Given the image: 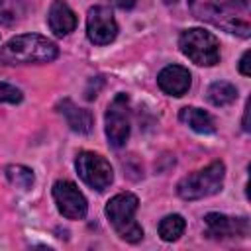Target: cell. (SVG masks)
<instances>
[{"label": "cell", "instance_id": "4", "mask_svg": "<svg viewBox=\"0 0 251 251\" xmlns=\"http://www.w3.org/2000/svg\"><path fill=\"white\" fill-rule=\"evenodd\" d=\"M226 176V167L222 161H214L208 167L194 171L178 180L176 194L184 200H200L206 196H212L222 190Z\"/></svg>", "mask_w": 251, "mask_h": 251}, {"label": "cell", "instance_id": "22", "mask_svg": "<svg viewBox=\"0 0 251 251\" xmlns=\"http://www.w3.org/2000/svg\"><path fill=\"white\" fill-rule=\"evenodd\" d=\"M247 118H249V104L245 106V114H243V129L249 131V124H247Z\"/></svg>", "mask_w": 251, "mask_h": 251}, {"label": "cell", "instance_id": "15", "mask_svg": "<svg viewBox=\"0 0 251 251\" xmlns=\"http://www.w3.org/2000/svg\"><path fill=\"white\" fill-rule=\"evenodd\" d=\"M235 98H237V88L231 82L216 80L208 86V100L214 106H227V104L235 102Z\"/></svg>", "mask_w": 251, "mask_h": 251}, {"label": "cell", "instance_id": "3", "mask_svg": "<svg viewBox=\"0 0 251 251\" xmlns=\"http://www.w3.org/2000/svg\"><path fill=\"white\" fill-rule=\"evenodd\" d=\"M137 206H139V200L135 194L120 192L114 198H110L104 208L106 218L110 220L112 227L127 243H137L143 239V227L135 222Z\"/></svg>", "mask_w": 251, "mask_h": 251}, {"label": "cell", "instance_id": "13", "mask_svg": "<svg viewBox=\"0 0 251 251\" xmlns=\"http://www.w3.org/2000/svg\"><path fill=\"white\" fill-rule=\"evenodd\" d=\"M57 110L63 114V118L67 120L69 127L73 131H76V133H90L92 131V126H94L92 114L88 110H84V108H78L73 100L63 98L57 104Z\"/></svg>", "mask_w": 251, "mask_h": 251}, {"label": "cell", "instance_id": "6", "mask_svg": "<svg viewBox=\"0 0 251 251\" xmlns=\"http://www.w3.org/2000/svg\"><path fill=\"white\" fill-rule=\"evenodd\" d=\"M75 167H76V173L82 178V182L98 192L106 190L114 180L112 165L102 155H98L94 151H80L76 155Z\"/></svg>", "mask_w": 251, "mask_h": 251}, {"label": "cell", "instance_id": "18", "mask_svg": "<svg viewBox=\"0 0 251 251\" xmlns=\"http://www.w3.org/2000/svg\"><path fill=\"white\" fill-rule=\"evenodd\" d=\"M24 94L20 88L8 84V82H0V102H10V104H18L22 102Z\"/></svg>", "mask_w": 251, "mask_h": 251}, {"label": "cell", "instance_id": "10", "mask_svg": "<svg viewBox=\"0 0 251 251\" xmlns=\"http://www.w3.org/2000/svg\"><path fill=\"white\" fill-rule=\"evenodd\" d=\"M206 233L214 239H231V237H247L249 222L247 218H231L226 214L210 212L204 216Z\"/></svg>", "mask_w": 251, "mask_h": 251}, {"label": "cell", "instance_id": "17", "mask_svg": "<svg viewBox=\"0 0 251 251\" xmlns=\"http://www.w3.org/2000/svg\"><path fill=\"white\" fill-rule=\"evenodd\" d=\"M4 173H6V178L10 180V184L20 188V190H29L35 182L33 171L24 167V165H10V167H6Z\"/></svg>", "mask_w": 251, "mask_h": 251}, {"label": "cell", "instance_id": "1", "mask_svg": "<svg viewBox=\"0 0 251 251\" xmlns=\"http://www.w3.org/2000/svg\"><path fill=\"white\" fill-rule=\"evenodd\" d=\"M194 18L214 24L239 37H249L251 25L247 20L249 2L247 0H188Z\"/></svg>", "mask_w": 251, "mask_h": 251}, {"label": "cell", "instance_id": "7", "mask_svg": "<svg viewBox=\"0 0 251 251\" xmlns=\"http://www.w3.org/2000/svg\"><path fill=\"white\" fill-rule=\"evenodd\" d=\"M106 137L112 147H124L129 137V98L120 92L112 98L106 110Z\"/></svg>", "mask_w": 251, "mask_h": 251}, {"label": "cell", "instance_id": "8", "mask_svg": "<svg viewBox=\"0 0 251 251\" xmlns=\"http://www.w3.org/2000/svg\"><path fill=\"white\" fill-rule=\"evenodd\" d=\"M53 200L57 210L67 220H82L88 212V204L78 186L71 180H57L53 184Z\"/></svg>", "mask_w": 251, "mask_h": 251}, {"label": "cell", "instance_id": "9", "mask_svg": "<svg viewBox=\"0 0 251 251\" xmlns=\"http://www.w3.org/2000/svg\"><path fill=\"white\" fill-rule=\"evenodd\" d=\"M86 35L96 45H108L118 35V24L114 14L106 6H94L86 16Z\"/></svg>", "mask_w": 251, "mask_h": 251}, {"label": "cell", "instance_id": "2", "mask_svg": "<svg viewBox=\"0 0 251 251\" xmlns=\"http://www.w3.org/2000/svg\"><path fill=\"white\" fill-rule=\"evenodd\" d=\"M59 57V47L37 33L16 35L0 47L2 65H31V63H51Z\"/></svg>", "mask_w": 251, "mask_h": 251}, {"label": "cell", "instance_id": "11", "mask_svg": "<svg viewBox=\"0 0 251 251\" xmlns=\"http://www.w3.org/2000/svg\"><path fill=\"white\" fill-rule=\"evenodd\" d=\"M157 84L165 94L178 98L190 90L192 76H190V71L184 69L182 65H169L157 75Z\"/></svg>", "mask_w": 251, "mask_h": 251}, {"label": "cell", "instance_id": "12", "mask_svg": "<svg viewBox=\"0 0 251 251\" xmlns=\"http://www.w3.org/2000/svg\"><path fill=\"white\" fill-rule=\"evenodd\" d=\"M47 22H49V27L55 35L63 37V35H69L71 31H75L76 27V14L73 12V8L63 2V0H53L51 8H49V14H47Z\"/></svg>", "mask_w": 251, "mask_h": 251}, {"label": "cell", "instance_id": "23", "mask_svg": "<svg viewBox=\"0 0 251 251\" xmlns=\"http://www.w3.org/2000/svg\"><path fill=\"white\" fill-rule=\"evenodd\" d=\"M163 2H167V4H175L176 0H163Z\"/></svg>", "mask_w": 251, "mask_h": 251}, {"label": "cell", "instance_id": "21", "mask_svg": "<svg viewBox=\"0 0 251 251\" xmlns=\"http://www.w3.org/2000/svg\"><path fill=\"white\" fill-rule=\"evenodd\" d=\"M10 14V10H8V4L4 2V0H0V22H6V16Z\"/></svg>", "mask_w": 251, "mask_h": 251}, {"label": "cell", "instance_id": "5", "mask_svg": "<svg viewBox=\"0 0 251 251\" xmlns=\"http://www.w3.org/2000/svg\"><path fill=\"white\" fill-rule=\"evenodd\" d=\"M178 47L184 57L200 67H212L220 63V41L214 33L202 27L184 29L178 37Z\"/></svg>", "mask_w": 251, "mask_h": 251}, {"label": "cell", "instance_id": "14", "mask_svg": "<svg viewBox=\"0 0 251 251\" xmlns=\"http://www.w3.org/2000/svg\"><path fill=\"white\" fill-rule=\"evenodd\" d=\"M178 120L182 124H186L190 129L198 131V133H214L216 131V126H214V120L208 112L200 110V108H194V106H186L178 112Z\"/></svg>", "mask_w": 251, "mask_h": 251}, {"label": "cell", "instance_id": "20", "mask_svg": "<svg viewBox=\"0 0 251 251\" xmlns=\"http://www.w3.org/2000/svg\"><path fill=\"white\" fill-rule=\"evenodd\" d=\"M114 6H118V8H122V10H129V8H133V4L137 2V0H110Z\"/></svg>", "mask_w": 251, "mask_h": 251}, {"label": "cell", "instance_id": "19", "mask_svg": "<svg viewBox=\"0 0 251 251\" xmlns=\"http://www.w3.org/2000/svg\"><path fill=\"white\" fill-rule=\"evenodd\" d=\"M249 57H251V51H245V53L241 55V61H239V73L245 75V76L251 75V69H249Z\"/></svg>", "mask_w": 251, "mask_h": 251}, {"label": "cell", "instance_id": "16", "mask_svg": "<svg viewBox=\"0 0 251 251\" xmlns=\"http://www.w3.org/2000/svg\"><path fill=\"white\" fill-rule=\"evenodd\" d=\"M186 222L180 214H169L159 222V237L163 241H176L184 233Z\"/></svg>", "mask_w": 251, "mask_h": 251}]
</instances>
